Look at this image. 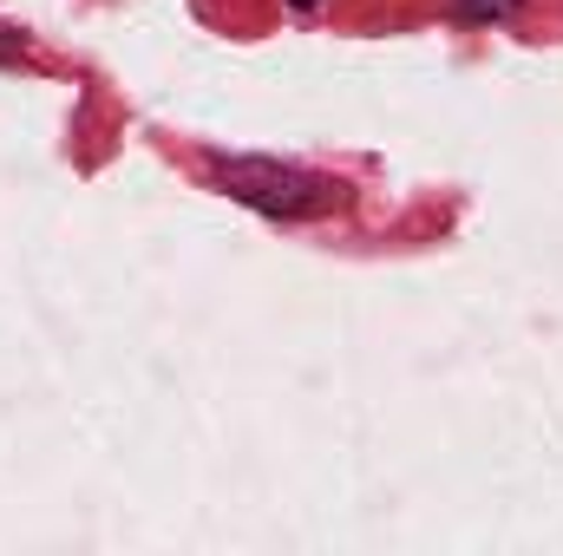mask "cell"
Segmentation results:
<instances>
[{"mask_svg":"<svg viewBox=\"0 0 563 556\" xmlns=\"http://www.w3.org/2000/svg\"><path fill=\"white\" fill-rule=\"evenodd\" d=\"M295 7H314V0H295Z\"/></svg>","mask_w":563,"mask_h":556,"instance_id":"obj_2","label":"cell"},{"mask_svg":"<svg viewBox=\"0 0 563 556\" xmlns=\"http://www.w3.org/2000/svg\"><path fill=\"white\" fill-rule=\"evenodd\" d=\"M465 7H472V13H478V20H498V13H511V7H518V0H465Z\"/></svg>","mask_w":563,"mask_h":556,"instance_id":"obj_1","label":"cell"}]
</instances>
